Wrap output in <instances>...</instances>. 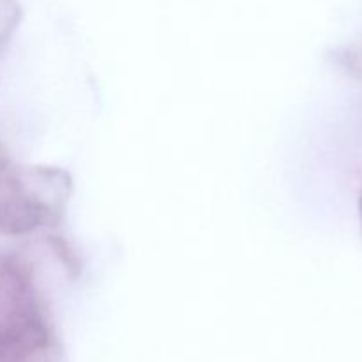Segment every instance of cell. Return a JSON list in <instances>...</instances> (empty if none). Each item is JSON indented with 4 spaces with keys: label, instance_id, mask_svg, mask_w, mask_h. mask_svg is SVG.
<instances>
[]
</instances>
